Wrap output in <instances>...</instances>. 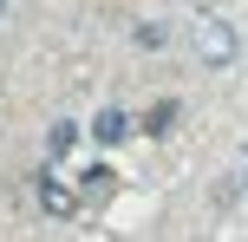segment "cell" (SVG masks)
Returning <instances> with one entry per match:
<instances>
[{
    "instance_id": "1",
    "label": "cell",
    "mask_w": 248,
    "mask_h": 242,
    "mask_svg": "<svg viewBox=\"0 0 248 242\" xmlns=\"http://www.w3.org/2000/svg\"><path fill=\"white\" fill-rule=\"evenodd\" d=\"M196 52H202V65H235V26L222 20V13H196Z\"/></svg>"
},
{
    "instance_id": "2",
    "label": "cell",
    "mask_w": 248,
    "mask_h": 242,
    "mask_svg": "<svg viewBox=\"0 0 248 242\" xmlns=\"http://www.w3.org/2000/svg\"><path fill=\"white\" fill-rule=\"evenodd\" d=\"M111 190H118V170L111 164H92L85 177H78V196H85V203H105Z\"/></svg>"
},
{
    "instance_id": "3",
    "label": "cell",
    "mask_w": 248,
    "mask_h": 242,
    "mask_svg": "<svg viewBox=\"0 0 248 242\" xmlns=\"http://www.w3.org/2000/svg\"><path fill=\"white\" fill-rule=\"evenodd\" d=\"M92 138H98V144H118V138H131V118H124L118 105H105V112L92 118Z\"/></svg>"
},
{
    "instance_id": "4",
    "label": "cell",
    "mask_w": 248,
    "mask_h": 242,
    "mask_svg": "<svg viewBox=\"0 0 248 242\" xmlns=\"http://www.w3.org/2000/svg\"><path fill=\"white\" fill-rule=\"evenodd\" d=\"M39 203H46V210H52V216H72V210H78V196H72V190H65V183H59V177H39Z\"/></svg>"
},
{
    "instance_id": "5",
    "label": "cell",
    "mask_w": 248,
    "mask_h": 242,
    "mask_svg": "<svg viewBox=\"0 0 248 242\" xmlns=\"http://www.w3.org/2000/svg\"><path fill=\"white\" fill-rule=\"evenodd\" d=\"M0 7H7V0H0Z\"/></svg>"
},
{
    "instance_id": "6",
    "label": "cell",
    "mask_w": 248,
    "mask_h": 242,
    "mask_svg": "<svg viewBox=\"0 0 248 242\" xmlns=\"http://www.w3.org/2000/svg\"><path fill=\"white\" fill-rule=\"evenodd\" d=\"M242 183H248V177H242Z\"/></svg>"
}]
</instances>
